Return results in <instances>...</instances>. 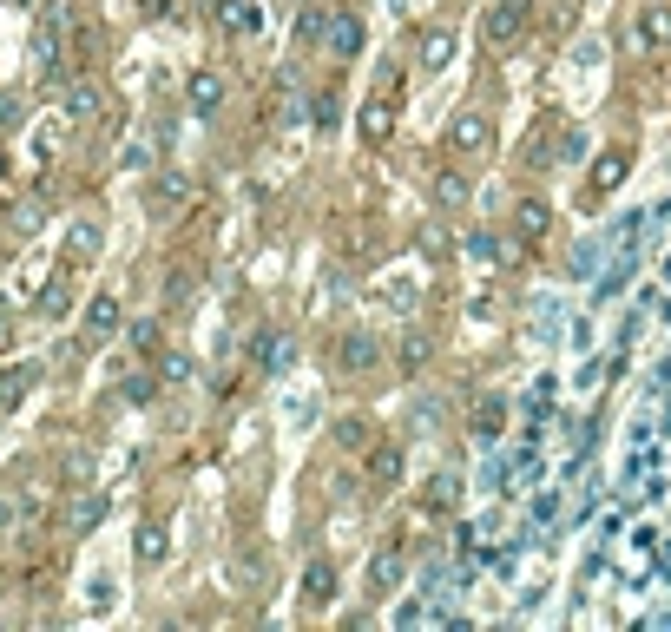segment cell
I'll return each instance as SVG.
<instances>
[{
    "instance_id": "cell-2",
    "label": "cell",
    "mask_w": 671,
    "mask_h": 632,
    "mask_svg": "<svg viewBox=\"0 0 671 632\" xmlns=\"http://www.w3.org/2000/svg\"><path fill=\"white\" fill-rule=\"evenodd\" d=\"M487 145H494V119H487L481 106H461V112L448 119V152H454V158H481Z\"/></svg>"
},
{
    "instance_id": "cell-13",
    "label": "cell",
    "mask_w": 671,
    "mask_h": 632,
    "mask_svg": "<svg viewBox=\"0 0 671 632\" xmlns=\"http://www.w3.org/2000/svg\"><path fill=\"white\" fill-rule=\"evenodd\" d=\"M336 60H349V53H362V20L356 14H329V40H323Z\"/></svg>"
},
{
    "instance_id": "cell-6",
    "label": "cell",
    "mask_w": 671,
    "mask_h": 632,
    "mask_svg": "<svg viewBox=\"0 0 671 632\" xmlns=\"http://www.w3.org/2000/svg\"><path fill=\"white\" fill-rule=\"evenodd\" d=\"M389 132H395V106H389V93L362 99V145H369V152H382V145H389Z\"/></svg>"
},
{
    "instance_id": "cell-31",
    "label": "cell",
    "mask_w": 671,
    "mask_h": 632,
    "mask_svg": "<svg viewBox=\"0 0 671 632\" xmlns=\"http://www.w3.org/2000/svg\"><path fill=\"white\" fill-rule=\"evenodd\" d=\"M125 343H132V349H158V323H152V316H139V323L125 330Z\"/></svg>"
},
{
    "instance_id": "cell-32",
    "label": "cell",
    "mask_w": 671,
    "mask_h": 632,
    "mask_svg": "<svg viewBox=\"0 0 671 632\" xmlns=\"http://www.w3.org/2000/svg\"><path fill=\"white\" fill-rule=\"evenodd\" d=\"M14 231H20V237L40 231V205H33V198H27V205H14Z\"/></svg>"
},
{
    "instance_id": "cell-9",
    "label": "cell",
    "mask_w": 671,
    "mask_h": 632,
    "mask_svg": "<svg viewBox=\"0 0 671 632\" xmlns=\"http://www.w3.org/2000/svg\"><path fill=\"white\" fill-rule=\"evenodd\" d=\"M119 297H112V290H99L93 303H86V336H93V343H106V336H119Z\"/></svg>"
},
{
    "instance_id": "cell-26",
    "label": "cell",
    "mask_w": 671,
    "mask_h": 632,
    "mask_svg": "<svg viewBox=\"0 0 671 632\" xmlns=\"http://www.w3.org/2000/svg\"><path fill=\"white\" fill-rule=\"evenodd\" d=\"M336 442L362 448V442H369V415H343V422H336Z\"/></svg>"
},
{
    "instance_id": "cell-10",
    "label": "cell",
    "mask_w": 671,
    "mask_h": 632,
    "mask_svg": "<svg viewBox=\"0 0 671 632\" xmlns=\"http://www.w3.org/2000/svg\"><path fill=\"white\" fill-rule=\"evenodd\" d=\"M297 363V343H290V336L283 330H264L257 336V369H270V376H283V369Z\"/></svg>"
},
{
    "instance_id": "cell-25",
    "label": "cell",
    "mask_w": 671,
    "mask_h": 632,
    "mask_svg": "<svg viewBox=\"0 0 671 632\" xmlns=\"http://www.w3.org/2000/svg\"><path fill=\"white\" fill-rule=\"evenodd\" d=\"M224 33H250V27H257V7H250V0H224Z\"/></svg>"
},
{
    "instance_id": "cell-24",
    "label": "cell",
    "mask_w": 671,
    "mask_h": 632,
    "mask_svg": "<svg viewBox=\"0 0 671 632\" xmlns=\"http://www.w3.org/2000/svg\"><path fill=\"white\" fill-rule=\"evenodd\" d=\"M474 435H481V442H494V435H500V428H507V409H500V402H474Z\"/></svg>"
},
{
    "instance_id": "cell-12",
    "label": "cell",
    "mask_w": 671,
    "mask_h": 632,
    "mask_svg": "<svg viewBox=\"0 0 671 632\" xmlns=\"http://www.w3.org/2000/svg\"><path fill=\"white\" fill-rule=\"evenodd\" d=\"M514 231L527 237V244H547V231H553V211L540 205V198H520V205H514Z\"/></svg>"
},
{
    "instance_id": "cell-38",
    "label": "cell",
    "mask_w": 671,
    "mask_h": 632,
    "mask_svg": "<svg viewBox=\"0 0 671 632\" xmlns=\"http://www.w3.org/2000/svg\"><path fill=\"white\" fill-rule=\"evenodd\" d=\"M14 7H33V0H14Z\"/></svg>"
},
{
    "instance_id": "cell-3",
    "label": "cell",
    "mask_w": 671,
    "mask_h": 632,
    "mask_svg": "<svg viewBox=\"0 0 671 632\" xmlns=\"http://www.w3.org/2000/svg\"><path fill=\"white\" fill-rule=\"evenodd\" d=\"M185 205H191V178L178 172V165H158L152 191H145V211H152V218H178Z\"/></svg>"
},
{
    "instance_id": "cell-15",
    "label": "cell",
    "mask_w": 671,
    "mask_h": 632,
    "mask_svg": "<svg viewBox=\"0 0 671 632\" xmlns=\"http://www.w3.org/2000/svg\"><path fill=\"white\" fill-rule=\"evenodd\" d=\"M99 514H106V501H99V494H86V488H79L73 501H66V527H73V534H93Z\"/></svg>"
},
{
    "instance_id": "cell-34",
    "label": "cell",
    "mask_w": 671,
    "mask_h": 632,
    "mask_svg": "<svg viewBox=\"0 0 671 632\" xmlns=\"http://www.w3.org/2000/svg\"><path fill=\"white\" fill-rule=\"evenodd\" d=\"M402 580V560H389V553H382V560H375V586H395Z\"/></svg>"
},
{
    "instance_id": "cell-7",
    "label": "cell",
    "mask_w": 671,
    "mask_h": 632,
    "mask_svg": "<svg viewBox=\"0 0 671 632\" xmlns=\"http://www.w3.org/2000/svg\"><path fill=\"white\" fill-rule=\"evenodd\" d=\"M185 106H191V112H198V119H211V112H218V106H224V79H218V73H211V66H198V73H191V79H185Z\"/></svg>"
},
{
    "instance_id": "cell-20",
    "label": "cell",
    "mask_w": 671,
    "mask_h": 632,
    "mask_svg": "<svg viewBox=\"0 0 671 632\" xmlns=\"http://www.w3.org/2000/svg\"><path fill=\"white\" fill-rule=\"evenodd\" d=\"M369 481L375 488H395V481H402V448H375L369 455Z\"/></svg>"
},
{
    "instance_id": "cell-23",
    "label": "cell",
    "mask_w": 671,
    "mask_h": 632,
    "mask_svg": "<svg viewBox=\"0 0 671 632\" xmlns=\"http://www.w3.org/2000/svg\"><path fill=\"white\" fill-rule=\"evenodd\" d=\"M435 205L461 211V205H468V178H461V172H435Z\"/></svg>"
},
{
    "instance_id": "cell-16",
    "label": "cell",
    "mask_w": 671,
    "mask_h": 632,
    "mask_svg": "<svg viewBox=\"0 0 671 632\" xmlns=\"http://www.w3.org/2000/svg\"><path fill=\"white\" fill-rule=\"evenodd\" d=\"M132 547H139L145 567H158V560L172 553V534H165V521H139V540H132Z\"/></svg>"
},
{
    "instance_id": "cell-22",
    "label": "cell",
    "mask_w": 671,
    "mask_h": 632,
    "mask_svg": "<svg viewBox=\"0 0 671 632\" xmlns=\"http://www.w3.org/2000/svg\"><path fill=\"white\" fill-rule=\"evenodd\" d=\"M86 264V257H99V224H73V231H66V264Z\"/></svg>"
},
{
    "instance_id": "cell-27",
    "label": "cell",
    "mask_w": 671,
    "mask_h": 632,
    "mask_svg": "<svg viewBox=\"0 0 671 632\" xmlns=\"http://www.w3.org/2000/svg\"><path fill=\"white\" fill-rule=\"evenodd\" d=\"M428 501L454 507V501H461V474H435V481H428Z\"/></svg>"
},
{
    "instance_id": "cell-37",
    "label": "cell",
    "mask_w": 671,
    "mask_h": 632,
    "mask_svg": "<svg viewBox=\"0 0 671 632\" xmlns=\"http://www.w3.org/2000/svg\"><path fill=\"white\" fill-rule=\"evenodd\" d=\"M0 178H7V152H0Z\"/></svg>"
},
{
    "instance_id": "cell-33",
    "label": "cell",
    "mask_w": 671,
    "mask_h": 632,
    "mask_svg": "<svg viewBox=\"0 0 671 632\" xmlns=\"http://www.w3.org/2000/svg\"><path fill=\"white\" fill-rule=\"evenodd\" d=\"M336 106H343V99H336V93H316V126H336Z\"/></svg>"
},
{
    "instance_id": "cell-4",
    "label": "cell",
    "mask_w": 671,
    "mask_h": 632,
    "mask_svg": "<svg viewBox=\"0 0 671 632\" xmlns=\"http://www.w3.org/2000/svg\"><path fill=\"white\" fill-rule=\"evenodd\" d=\"M375 363H382V343H375L369 330H349L343 343H336V369H349V376H369Z\"/></svg>"
},
{
    "instance_id": "cell-19",
    "label": "cell",
    "mask_w": 671,
    "mask_h": 632,
    "mask_svg": "<svg viewBox=\"0 0 671 632\" xmlns=\"http://www.w3.org/2000/svg\"><path fill=\"white\" fill-rule=\"evenodd\" d=\"M329 593H336V567H329V560H310V573H303V600L329 606Z\"/></svg>"
},
{
    "instance_id": "cell-30",
    "label": "cell",
    "mask_w": 671,
    "mask_h": 632,
    "mask_svg": "<svg viewBox=\"0 0 671 632\" xmlns=\"http://www.w3.org/2000/svg\"><path fill=\"white\" fill-rule=\"evenodd\" d=\"M237 586H250V593L264 586V560L257 553H237Z\"/></svg>"
},
{
    "instance_id": "cell-17",
    "label": "cell",
    "mask_w": 671,
    "mask_h": 632,
    "mask_svg": "<svg viewBox=\"0 0 671 632\" xmlns=\"http://www.w3.org/2000/svg\"><path fill=\"white\" fill-rule=\"evenodd\" d=\"M625 172H632V152H606V165H593V198L619 191V185H625Z\"/></svg>"
},
{
    "instance_id": "cell-21",
    "label": "cell",
    "mask_w": 671,
    "mask_h": 632,
    "mask_svg": "<svg viewBox=\"0 0 671 632\" xmlns=\"http://www.w3.org/2000/svg\"><path fill=\"white\" fill-rule=\"evenodd\" d=\"M33 119V99L20 93V86H7V93H0V132H14V126H27Z\"/></svg>"
},
{
    "instance_id": "cell-11",
    "label": "cell",
    "mask_w": 671,
    "mask_h": 632,
    "mask_svg": "<svg viewBox=\"0 0 671 632\" xmlns=\"http://www.w3.org/2000/svg\"><path fill=\"white\" fill-rule=\"evenodd\" d=\"M33 382H40V363H7L0 369V409H14V402H27Z\"/></svg>"
},
{
    "instance_id": "cell-1",
    "label": "cell",
    "mask_w": 671,
    "mask_h": 632,
    "mask_svg": "<svg viewBox=\"0 0 671 632\" xmlns=\"http://www.w3.org/2000/svg\"><path fill=\"white\" fill-rule=\"evenodd\" d=\"M527 20H533V0H494V7H487V20H481V40L494 53H507L520 33H527Z\"/></svg>"
},
{
    "instance_id": "cell-18",
    "label": "cell",
    "mask_w": 671,
    "mask_h": 632,
    "mask_svg": "<svg viewBox=\"0 0 671 632\" xmlns=\"http://www.w3.org/2000/svg\"><path fill=\"white\" fill-rule=\"evenodd\" d=\"M428 356H435V336H428V330H408L402 349H395V363H402L408 376H415V369H428Z\"/></svg>"
},
{
    "instance_id": "cell-8",
    "label": "cell",
    "mask_w": 671,
    "mask_h": 632,
    "mask_svg": "<svg viewBox=\"0 0 671 632\" xmlns=\"http://www.w3.org/2000/svg\"><path fill=\"white\" fill-rule=\"evenodd\" d=\"M99 106H106V93H99L93 79H73V86H66V99H60V112L73 119V126H93Z\"/></svg>"
},
{
    "instance_id": "cell-36",
    "label": "cell",
    "mask_w": 671,
    "mask_h": 632,
    "mask_svg": "<svg viewBox=\"0 0 671 632\" xmlns=\"http://www.w3.org/2000/svg\"><path fill=\"white\" fill-rule=\"evenodd\" d=\"M20 521V507H14V494H0V534H7V527Z\"/></svg>"
},
{
    "instance_id": "cell-35",
    "label": "cell",
    "mask_w": 671,
    "mask_h": 632,
    "mask_svg": "<svg viewBox=\"0 0 671 632\" xmlns=\"http://www.w3.org/2000/svg\"><path fill=\"white\" fill-rule=\"evenodd\" d=\"M152 395V376H125V402H145Z\"/></svg>"
},
{
    "instance_id": "cell-5",
    "label": "cell",
    "mask_w": 671,
    "mask_h": 632,
    "mask_svg": "<svg viewBox=\"0 0 671 632\" xmlns=\"http://www.w3.org/2000/svg\"><path fill=\"white\" fill-rule=\"evenodd\" d=\"M632 33H639V47H671V0H645L639 20H632Z\"/></svg>"
},
{
    "instance_id": "cell-29",
    "label": "cell",
    "mask_w": 671,
    "mask_h": 632,
    "mask_svg": "<svg viewBox=\"0 0 671 632\" xmlns=\"http://www.w3.org/2000/svg\"><path fill=\"white\" fill-rule=\"evenodd\" d=\"M66 297H73V277H53L47 297H40V316H60V310H66Z\"/></svg>"
},
{
    "instance_id": "cell-28",
    "label": "cell",
    "mask_w": 671,
    "mask_h": 632,
    "mask_svg": "<svg viewBox=\"0 0 671 632\" xmlns=\"http://www.w3.org/2000/svg\"><path fill=\"white\" fill-rule=\"evenodd\" d=\"M158 382H191V356L165 349V356H158Z\"/></svg>"
},
{
    "instance_id": "cell-14",
    "label": "cell",
    "mask_w": 671,
    "mask_h": 632,
    "mask_svg": "<svg viewBox=\"0 0 671 632\" xmlns=\"http://www.w3.org/2000/svg\"><path fill=\"white\" fill-rule=\"evenodd\" d=\"M415 60H422L428 73H441V66L454 60V33H448V27H428V33H422V47H415Z\"/></svg>"
}]
</instances>
